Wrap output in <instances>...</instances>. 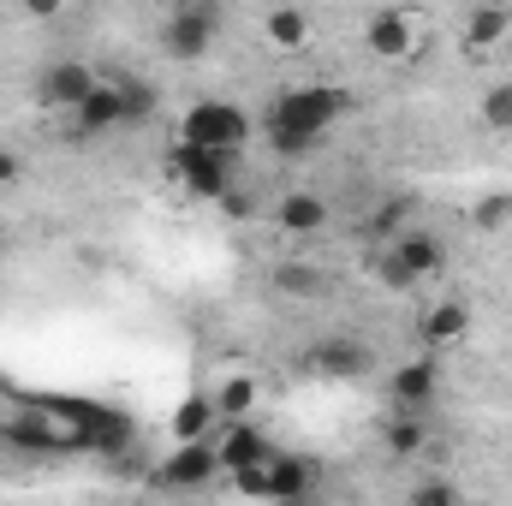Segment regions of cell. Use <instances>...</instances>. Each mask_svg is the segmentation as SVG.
Returning a JSON list of instances; mask_svg holds the SVG:
<instances>
[{"label":"cell","instance_id":"cell-1","mask_svg":"<svg viewBox=\"0 0 512 506\" xmlns=\"http://www.w3.org/2000/svg\"><path fill=\"white\" fill-rule=\"evenodd\" d=\"M48 411L60 417L72 453L120 459V453L137 447V423H131L126 411H114V405H96V399H48Z\"/></svg>","mask_w":512,"mask_h":506},{"label":"cell","instance_id":"cell-2","mask_svg":"<svg viewBox=\"0 0 512 506\" xmlns=\"http://www.w3.org/2000/svg\"><path fill=\"white\" fill-rule=\"evenodd\" d=\"M346 114H352V90H340V84H298V90H280L274 96V108L262 114V126L292 131L304 143H322Z\"/></svg>","mask_w":512,"mask_h":506},{"label":"cell","instance_id":"cell-3","mask_svg":"<svg viewBox=\"0 0 512 506\" xmlns=\"http://www.w3.org/2000/svg\"><path fill=\"white\" fill-rule=\"evenodd\" d=\"M179 143L239 161L245 143H251V114H245L239 102H227V96H203V102L185 108V120H179Z\"/></svg>","mask_w":512,"mask_h":506},{"label":"cell","instance_id":"cell-4","mask_svg":"<svg viewBox=\"0 0 512 506\" xmlns=\"http://www.w3.org/2000/svg\"><path fill=\"white\" fill-rule=\"evenodd\" d=\"M221 6L215 0H173L167 12H161V30H155V42H161V54L167 60H203L209 48H215V36H221Z\"/></svg>","mask_w":512,"mask_h":506},{"label":"cell","instance_id":"cell-5","mask_svg":"<svg viewBox=\"0 0 512 506\" xmlns=\"http://www.w3.org/2000/svg\"><path fill=\"white\" fill-rule=\"evenodd\" d=\"M233 489L245 501H268V506L304 501V495H316V459H298V453H280L274 447L256 471H239L233 477Z\"/></svg>","mask_w":512,"mask_h":506},{"label":"cell","instance_id":"cell-6","mask_svg":"<svg viewBox=\"0 0 512 506\" xmlns=\"http://www.w3.org/2000/svg\"><path fill=\"white\" fill-rule=\"evenodd\" d=\"M376 346L364 340V334H352V328H340V334H322V340H310L304 352H298V370L304 376H322V381H364L376 376Z\"/></svg>","mask_w":512,"mask_h":506},{"label":"cell","instance_id":"cell-7","mask_svg":"<svg viewBox=\"0 0 512 506\" xmlns=\"http://www.w3.org/2000/svg\"><path fill=\"white\" fill-rule=\"evenodd\" d=\"M215 477H227V471H221V453H215V441L173 447L167 459H155V465H149V483H155L161 495H197V489H209Z\"/></svg>","mask_w":512,"mask_h":506},{"label":"cell","instance_id":"cell-8","mask_svg":"<svg viewBox=\"0 0 512 506\" xmlns=\"http://www.w3.org/2000/svg\"><path fill=\"white\" fill-rule=\"evenodd\" d=\"M0 441H6L12 453H30V459H60V453H72V447H66V429H60V417L48 411V399H36V405H24V399H18V411L6 417Z\"/></svg>","mask_w":512,"mask_h":506},{"label":"cell","instance_id":"cell-9","mask_svg":"<svg viewBox=\"0 0 512 506\" xmlns=\"http://www.w3.org/2000/svg\"><path fill=\"white\" fill-rule=\"evenodd\" d=\"M167 167H173V179H179L191 197H203V203H221V197L233 191V167H239V161H227V155H209V149H191V143H173Z\"/></svg>","mask_w":512,"mask_h":506},{"label":"cell","instance_id":"cell-10","mask_svg":"<svg viewBox=\"0 0 512 506\" xmlns=\"http://www.w3.org/2000/svg\"><path fill=\"white\" fill-rule=\"evenodd\" d=\"M387 399H393V417H423V411L441 399V364H435V358L399 364L393 381H387Z\"/></svg>","mask_w":512,"mask_h":506},{"label":"cell","instance_id":"cell-11","mask_svg":"<svg viewBox=\"0 0 512 506\" xmlns=\"http://www.w3.org/2000/svg\"><path fill=\"white\" fill-rule=\"evenodd\" d=\"M102 78L84 66V60H48L42 78H36V102L42 108H60V114H78V102L96 90Z\"/></svg>","mask_w":512,"mask_h":506},{"label":"cell","instance_id":"cell-12","mask_svg":"<svg viewBox=\"0 0 512 506\" xmlns=\"http://www.w3.org/2000/svg\"><path fill=\"white\" fill-rule=\"evenodd\" d=\"M215 453H221V471L239 477V471H256V465L274 453V441L262 435L256 417H245V423H221V429H215Z\"/></svg>","mask_w":512,"mask_h":506},{"label":"cell","instance_id":"cell-13","mask_svg":"<svg viewBox=\"0 0 512 506\" xmlns=\"http://www.w3.org/2000/svg\"><path fill=\"white\" fill-rule=\"evenodd\" d=\"M387 256H393L411 280H435V274L447 268V245H441V233H429V227H405V233L387 245Z\"/></svg>","mask_w":512,"mask_h":506},{"label":"cell","instance_id":"cell-14","mask_svg":"<svg viewBox=\"0 0 512 506\" xmlns=\"http://www.w3.org/2000/svg\"><path fill=\"white\" fill-rule=\"evenodd\" d=\"M120 126H126V96H120L114 78H102V84L78 102L72 131H78V137H108V131H120Z\"/></svg>","mask_w":512,"mask_h":506},{"label":"cell","instance_id":"cell-15","mask_svg":"<svg viewBox=\"0 0 512 506\" xmlns=\"http://www.w3.org/2000/svg\"><path fill=\"white\" fill-rule=\"evenodd\" d=\"M411 215H417V197H411V191H393V197H382V203H376V209H370L352 233H358L370 251H387V245L411 227Z\"/></svg>","mask_w":512,"mask_h":506},{"label":"cell","instance_id":"cell-16","mask_svg":"<svg viewBox=\"0 0 512 506\" xmlns=\"http://www.w3.org/2000/svg\"><path fill=\"white\" fill-rule=\"evenodd\" d=\"M274 227H280L286 239H316V233L328 227V197H322V191H280Z\"/></svg>","mask_w":512,"mask_h":506},{"label":"cell","instance_id":"cell-17","mask_svg":"<svg viewBox=\"0 0 512 506\" xmlns=\"http://www.w3.org/2000/svg\"><path fill=\"white\" fill-rule=\"evenodd\" d=\"M364 48H370L376 60H399V54H411V18H405L399 6H376V12L364 18Z\"/></svg>","mask_w":512,"mask_h":506},{"label":"cell","instance_id":"cell-18","mask_svg":"<svg viewBox=\"0 0 512 506\" xmlns=\"http://www.w3.org/2000/svg\"><path fill=\"white\" fill-rule=\"evenodd\" d=\"M465 334H471V310H465L459 298H441V304L423 316V328H417V340L429 346V358H435V352H447V346H459Z\"/></svg>","mask_w":512,"mask_h":506},{"label":"cell","instance_id":"cell-19","mask_svg":"<svg viewBox=\"0 0 512 506\" xmlns=\"http://www.w3.org/2000/svg\"><path fill=\"white\" fill-rule=\"evenodd\" d=\"M167 429H173V441H179V447H191V441H215V429H221L215 399H209V393H185V399L173 405Z\"/></svg>","mask_w":512,"mask_h":506},{"label":"cell","instance_id":"cell-20","mask_svg":"<svg viewBox=\"0 0 512 506\" xmlns=\"http://www.w3.org/2000/svg\"><path fill=\"white\" fill-rule=\"evenodd\" d=\"M268 286L280 292V298H322L328 292V268H316V262H274V274H268Z\"/></svg>","mask_w":512,"mask_h":506},{"label":"cell","instance_id":"cell-21","mask_svg":"<svg viewBox=\"0 0 512 506\" xmlns=\"http://www.w3.org/2000/svg\"><path fill=\"white\" fill-rule=\"evenodd\" d=\"M507 30H512L507 6H471V12H465V24H459L465 48H495V42H507Z\"/></svg>","mask_w":512,"mask_h":506},{"label":"cell","instance_id":"cell-22","mask_svg":"<svg viewBox=\"0 0 512 506\" xmlns=\"http://www.w3.org/2000/svg\"><path fill=\"white\" fill-rule=\"evenodd\" d=\"M262 36L274 48H304L310 42V12L304 6H268L262 12Z\"/></svg>","mask_w":512,"mask_h":506},{"label":"cell","instance_id":"cell-23","mask_svg":"<svg viewBox=\"0 0 512 506\" xmlns=\"http://www.w3.org/2000/svg\"><path fill=\"white\" fill-rule=\"evenodd\" d=\"M209 399H215V417L221 423H245L256 411V376H227Z\"/></svg>","mask_w":512,"mask_h":506},{"label":"cell","instance_id":"cell-24","mask_svg":"<svg viewBox=\"0 0 512 506\" xmlns=\"http://www.w3.org/2000/svg\"><path fill=\"white\" fill-rule=\"evenodd\" d=\"M382 447L393 453V459H417V453L429 447V423H423V417H387Z\"/></svg>","mask_w":512,"mask_h":506},{"label":"cell","instance_id":"cell-25","mask_svg":"<svg viewBox=\"0 0 512 506\" xmlns=\"http://www.w3.org/2000/svg\"><path fill=\"white\" fill-rule=\"evenodd\" d=\"M405 506H465V495H459L453 477H417L411 495H405Z\"/></svg>","mask_w":512,"mask_h":506},{"label":"cell","instance_id":"cell-26","mask_svg":"<svg viewBox=\"0 0 512 506\" xmlns=\"http://www.w3.org/2000/svg\"><path fill=\"white\" fill-rule=\"evenodd\" d=\"M471 227H477V233H507L512 227V191H489V197L471 209Z\"/></svg>","mask_w":512,"mask_h":506},{"label":"cell","instance_id":"cell-27","mask_svg":"<svg viewBox=\"0 0 512 506\" xmlns=\"http://www.w3.org/2000/svg\"><path fill=\"white\" fill-rule=\"evenodd\" d=\"M120 84V96H126V126H143L149 114H155V90L143 84V78H114Z\"/></svg>","mask_w":512,"mask_h":506},{"label":"cell","instance_id":"cell-28","mask_svg":"<svg viewBox=\"0 0 512 506\" xmlns=\"http://www.w3.org/2000/svg\"><path fill=\"white\" fill-rule=\"evenodd\" d=\"M483 126L512 131V84H489V90H483Z\"/></svg>","mask_w":512,"mask_h":506},{"label":"cell","instance_id":"cell-29","mask_svg":"<svg viewBox=\"0 0 512 506\" xmlns=\"http://www.w3.org/2000/svg\"><path fill=\"white\" fill-rule=\"evenodd\" d=\"M18 173H24V155L18 149H0V185H18Z\"/></svg>","mask_w":512,"mask_h":506},{"label":"cell","instance_id":"cell-30","mask_svg":"<svg viewBox=\"0 0 512 506\" xmlns=\"http://www.w3.org/2000/svg\"><path fill=\"white\" fill-rule=\"evenodd\" d=\"M12 411H18V399H12V393H6V381H0V429H6V417H12Z\"/></svg>","mask_w":512,"mask_h":506},{"label":"cell","instance_id":"cell-31","mask_svg":"<svg viewBox=\"0 0 512 506\" xmlns=\"http://www.w3.org/2000/svg\"><path fill=\"white\" fill-rule=\"evenodd\" d=\"M286 506H316V495H304V501H286Z\"/></svg>","mask_w":512,"mask_h":506},{"label":"cell","instance_id":"cell-32","mask_svg":"<svg viewBox=\"0 0 512 506\" xmlns=\"http://www.w3.org/2000/svg\"><path fill=\"white\" fill-rule=\"evenodd\" d=\"M0 256H6V245H0Z\"/></svg>","mask_w":512,"mask_h":506}]
</instances>
